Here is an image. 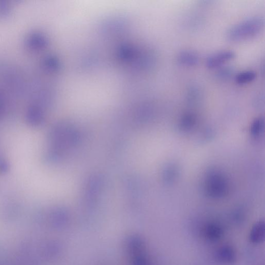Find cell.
Returning a JSON list of instances; mask_svg holds the SVG:
<instances>
[{
  "mask_svg": "<svg viewBox=\"0 0 265 265\" xmlns=\"http://www.w3.org/2000/svg\"><path fill=\"white\" fill-rule=\"evenodd\" d=\"M264 19L260 16L247 18L232 26L226 33L230 40L242 41L257 36L263 30Z\"/></svg>",
  "mask_w": 265,
  "mask_h": 265,
  "instance_id": "1",
  "label": "cell"
},
{
  "mask_svg": "<svg viewBox=\"0 0 265 265\" xmlns=\"http://www.w3.org/2000/svg\"><path fill=\"white\" fill-rule=\"evenodd\" d=\"M26 48L34 52H38L46 49L49 45L48 37L40 32L29 34L24 41Z\"/></svg>",
  "mask_w": 265,
  "mask_h": 265,
  "instance_id": "2",
  "label": "cell"
},
{
  "mask_svg": "<svg viewBox=\"0 0 265 265\" xmlns=\"http://www.w3.org/2000/svg\"><path fill=\"white\" fill-rule=\"evenodd\" d=\"M236 53L230 50L216 52L210 56L206 60V65L209 68L213 69L222 66L225 63L234 58Z\"/></svg>",
  "mask_w": 265,
  "mask_h": 265,
  "instance_id": "3",
  "label": "cell"
},
{
  "mask_svg": "<svg viewBox=\"0 0 265 265\" xmlns=\"http://www.w3.org/2000/svg\"><path fill=\"white\" fill-rule=\"evenodd\" d=\"M26 123L32 126H40L44 120V114L42 108L38 105L33 104L29 106L26 112Z\"/></svg>",
  "mask_w": 265,
  "mask_h": 265,
  "instance_id": "4",
  "label": "cell"
},
{
  "mask_svg": "<svg viewBox=\"0 0 265 265\" xmlns=\"http://www.w3.org/2000/svg\"><path fill=\"white\" fill-rule=\"evenodd\" d=\"M176 60L180 64L186 66H197L200 62V56L198 53L190 50L180 52L176 57Z\"/></svg>",
  "mask_w": 265,
  "mask_h": 265,
  "instance_id": "5",
  "label": "cell"
},
{
  "mask_svg": "<svg viewBox=\"0 0 265 265\" xmlns=\"http://www.w3.org/2000/svg\"><path fill=\"white\" fill-rule=\"evenodd\" d=\"M218 260L224 264H232L236 260V254L230 247L223 246L218 250L216 252Z\"/></svg>",
  "mask_w": 265,
  "mask_h": 265,
  "instance_id": "6",
  "label": "cell"
},
{
  "mask_svg": "<svg viewBox=\"0 0 265 265\" xmlns=\"http://www.w3.org/2000/svg\"><path fill=\"white\" fill-rule=\"evenodd\" d=\"M209 182V189L211 194L220 196L223 194L226 191V184L224 180L218 176H213Z\"/></svg>",
  "mask_w": 265,
  "mask_h": 265,
  "instance_id": "7",
  "label": "cell"
},
{
  "mask_svg": "<svg viewBox=\"0 0 265 265\" xmlns=\"http://www.w3.org/2000/svg\"><path fill=\"white\" fill-rule=\"evenodd\" d=\"M204 236L210 240H216L222 235V230L218 225L212 224L206 226L202 230Z\"/></svg>",
  "mask_w": 265,
  "mask_h": 265,
  "instance_id": "8",
  "label": "cell"
},
{
  "mask_svg": "<svg viewBox=\"0 0 265 265\" xmlns=\"http://www.w3.org/2000/svg\"><path fill=\"white\" fill-rule=\"evenodd\" d=\"M264 226L262 222L256 224L250 233V240L256 244L261 242L264 240Z\"/></svg>",
  "mask_w": 265,
  "mask_h": 265,
  "instance_id": "9",
  "label": "cell"
},
{
  "mask_svg": "<svg viewBox=\"0 0 265 265\" xmlns=\"http://www.w3.org/2000/svg\"><path fill=\"white\" fill-rule=\"evenodd\" d=\"M256 78V74L253 70L242 72L236 76L235 80L240 84H244L253 82Z\"/></svg>",
  "mask_w": 265,
  "mask_h": 265,
  "instance_id": "10",
  "label": "cell"
},
{
  "mask_svg": "<svg viewBox=\"0 0 265 265\" xmlns=\"http://www.w3.org/2000/svg\"><path fill=\"white\" fill-rule=\"evenodd\" d=\"M235 73L234 68L230 66H222L218 68L216 76L220 80H228L232 78Z\"/></svg>",
  "mask_w": 265,
  "mask_h": 265,
  "instance_id": "11",
  "label": "cell"
},
{
  "mask_svg": "<svg viewBox=\"0 0 265 265\" xmlns=\"http://www.w3.org/2000/svg\"><path fill=\"white\" fill-rule=\"evenodd\" d=\"M11 7L8 2L0 0V19H4L9 16Z\"/></svg>",
  "mask_w": 265,
  "mask_h": 265,
  "instance_id": "12",
  "label": "cell"
},
{
  "mask_svg": "<svg viewBox=\"0 0 265 265\" xmlns=\"http://www.w3.org/2000/svg\"><path fill=\"white\" fill-rule=\"evenodd\" d=\"M9 168L7 160L2 156L0 155V173L5 174L8 171Z\"/></svg>",
  "mask_w": 265,
  "mask_h": 265,
  "instance_id": "13",
  "label": "cell"
},
{
  "mask_svg": "<svg viewBox=\"0 0 265 265\" xmlns=\"http://www.w3.org/2000/svg\"><path fill=\"white\" fill-rule=\"evenodd\" d=\"M6 110V102L4 95L0 92V120L4 115Z\"/></svg>",
  "mask_w": 265,
  "mask_h": 265,
  "instance_id": "14",
  "label": "cell"
}]
</instances>
